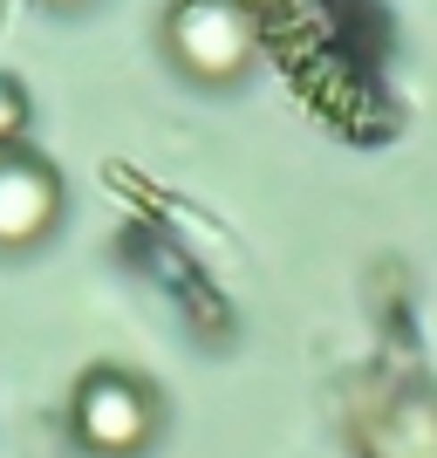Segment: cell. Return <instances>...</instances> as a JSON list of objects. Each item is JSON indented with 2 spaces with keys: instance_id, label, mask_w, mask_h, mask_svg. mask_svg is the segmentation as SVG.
I'll return each instance as SVG.
<instances>
[{
  "instance_id": "7a4b0ae2",
  "label": "cell",
  "mask_w": 437,
  "mask_h": 458,
  "mask_svg": "<svg viewBox=\"0 0 437 458\" xmlns=\"http://www.w3.org/2000/svg\"><path fill=\"white\" fill-rule=\"evenodd\" d=\"M151 390L123 369H89L76 383V403H69V424H76V438L103 458H130L137 445L151 438Z\"/></svg>"
},
{
  "instance_id": "6da1fadb",
  "label": "cell",
  "mask_w": 437,
  "mask_h": 458,
  "mask_svg": "<svg viewBox=\"0 0 437 458\" xmlns=\"http://www.w3.org/2000/svg\"><path fill=\"white\" fill-rule=\"evenodd\" d=\"M164 41L191 82H240L253 62V14L247 0H172Z\"/></svg>"
},
{
  "instance_id": "3957f363",
  "label": "cell",
  "mask_w": 437,
  "mask_h": 458,
  "mask_svg": "<svg viewBox=\"0 0 437 458\" xmlns=\"http://www.w3.org/2000/svg\"><path fill=\"white\" fill-rule=\"evenodd\" d=\"M62 219V178L41 157H7L0 151V253L41 247Z\"/></svg>"
},
{
  "instance_id": "277c9868",
  "label": "cell",
  "mask_w": 437,
  "mask_h": 458,
  "mask_svg": "<svg viewBox=\"0 0 437 458\" xmlns=\"http://www.w3.org/2000/svg\"><path fill=\"white\" fill-rule=\"evenodd\" d=\"M21 131H28V89H21L14 76H0V151H7Z\"/></svg>"
}]
</instances>
